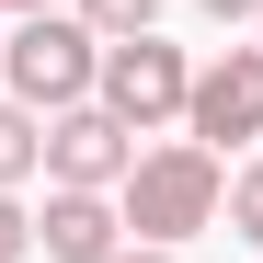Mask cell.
I'll use <instances>...</instances> for the list:
<instances>
[{
	"label": "cell",
	"mask_w": 263,
	"mask_h": 263,
	"mask_svg": "<svg viewBox=\"0 0 263 263\" xmlns=\"http://www.w3.org/2000/svg\"><path fill=\"white\" fill-rule=\"evenodd\" d=\"M217 195H229V160H217V149H195V138H172V149H138V160H126L115 217H126L138 240L183 252L195 229H217Z\"/></svg>",
	"instance_id": "cell-1"
},
{
	"label": "cell",
	"mask_w": 263,
	"mask_h": 263,
	"mask_svg": "<svg viewBox=\"0 0 263 263\" xmlns=\"http://www.w3.org/2000/svg\"><path fill=\"white\" fill-rule=\"evenodd\" d=\"M92 69H103V34L80 12H12V34H0V92H12L23 115H69L92 103Z\"/></svg>",
	"instance_id": "cell-2"
},
{
	"label": "cell",
	"mask_w": 263,
	"mask_h": 263,
	"mask_svg": "<svg viewBox=\"0 0 263 263\" xmlns=\"http://www.w3.org/2000/svg\"><path fill=\"white\" fill-rule=\"evenodd\" d=\"M183 92H195V58H183V46H160V23H149V34H115L103 69H92V103L126 126V138L172 126V115H183Z\"/></svg>",
	"instance_id": "cell-3"
},
{
	"label": "cell",
	"mask_w": 263,
	"mask_h": 263,
	"mask_svg": "<svg viewBox=\"0 0 263 263\" xmlns=\"http://www.w3.org/2000/svg\"><path fill=\"white\" fill-rule=\"evenodd\" d=\"M183 126H195V149H252L263 138V46H229V58H206L195 69V92H183Z\"/></svg>",
	"instance_id": "cell-4"
},
{
	"label": "cell",
	"mask_w": 263,
	"mask_h": 263,
	"mask_svg": "<svg viewBox=\"0 0 263 263\" xmlns=\"http://www.w3.org/2000/svg\"><path fill=\"white\" fill-rule=\"evenodd\" d=\"M126 160H138V138L103 115V103H69V115H46V183H80V195H115L126 183Z\"/></svg>",
	"instance_id": "cell-5"
},
{
	"label": "cell",
	"mask_w": 263,
	"mask_h": 263,
	"mask_svg": "<svg viewBox=\"0 0 263 263\" xmlns=\"http://www.w3.org/2000/svg\"><path fill=\"white\" fill-rule=\"evenodd\" d=\"M34 252H46V263H115V252H126V217H115V195H80V183H58V195H46V217H34Z\"/></svg>",
	"instance_id": "cell-6"
},
{
	"label": "cell",
	"mask_w": 263,
	"mask_h": 263,
	"mask_svg": "<svg viewBox=\"0 0 263 263\" xmlns=\"http://www.w3.org/2000/svg\"><path fill=\"white\" fill-rule=\"evenodd\" d=\"M46 160V115H23V103H0V195H23V172Z\"/></svg>",
	"instance_id": "cell-7"
},
{
	"label": "cell",
	"mask_w": 263,
	"mask_h": 263,
	"mask_svg": "<svg viewBox=\"0 0 263 263\" xmlns=\"http://www.w3.org/2000/svg\"><path fill=\"white\" fill-rule=\"evenodd\" d=\"M217 217H229V240H252V252H263V160H240V172H229Z\"/></svg>",
	"instance_id": "cell-8"
},
{
	"label": "cell",
	"mask_w": 263,
	"mask_h": 263,
	"mask_svg": "<svg viewBox=\"0 0 263 263\" xmlns=\"http://www.w3.org/2000/svg\"><path fill=\"white\" fill-rule=\"evenodd\" d=\"M80 23L115 46V34H149V23H160V0H80Z\"/></svg>",
	"instance_id": "cell-9"
},
{
	"label": "cell",
	"mask_w": 263,
	"mask_h": 263,
	"mask_svg": "<svg viewBox=\"0 0 263 263\" xmlns=\"http://www.w3.org/2000/svg\"><path fill=\"white\" fill-rule=\"evenodd\" d=\"M34 252V217H23V195H0V263H23Z\"/></svg>",
	"instance_id": "cell-10"
},
{
	"label": "cell",
	"mask_w": 263,
	"mask_h": 263,
	"mask_svg": "<svg viewBox=\"0 0 263 263\" xmlns=\"http://www.w3.org/2000/svg\"><path fill=\"white\" fill-rule=\"evenodd\" d=\"M195 12H206V23H252L263 0H195Z\"/></svg>",
	"instance_id": "cell-11"
},
{
	"label": "cell",
	"mask_w": 263,
	"mask_h": 263,
	"mask_svg": "<svg viewBox=\"0 0 263 263\" xmlns=\"http://www.w3.org/2000/svg\"><path fill=\"white\" fill-rule=\"evenodd\" d=\"M115 263H183V252H160V240H138V252H115Z\"/></svg>",
	"instance_id": "cell-12"
},
{
	"label": "cell",
	"mask_w": 263,
	"mask_h": 263,
	"mask_svg": "<svg viewBox=\"0 0 263 263\" xmlns=\"http://www.w3.org/2000/svg\"><path fill=\"white\" fill-rule=\"evenodd\" d=\"M0 12H46V0H0Z\"/></svg>",
	"instance_id": "cell-13"
}]
</instances>
